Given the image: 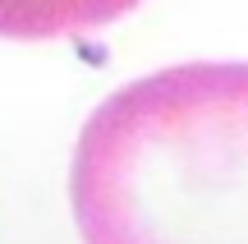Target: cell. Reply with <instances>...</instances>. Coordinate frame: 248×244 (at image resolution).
Returning <instances> with one entry per match:
<instances>
[{"instance_id": "6da1fadb", "label": "cell", "mask_w": 248, "mask_h": 244, "mask_svg": "<svg viewBox=\"0 0 248 244\" xmlns=\"http://www.w3.org/2000/svg\"><path fill=\"white\" fill-rule=\"evenodd\" d=\"M69 198L83 244H248V65L110 92L78 134Z\"/></svg>"}, {"instance_id": "7a4b0ae2", "label": "cell", "mask_w": 248, "mask_h": 244, "mask_svg": "<svg viewBox=\"0 0 248 244\" xmlns=\"http://www.w3.org/2000/svg\"><path fill=\"white\" fill-rule=\"evenodd\" d=\"M138 0H0V37L14 42H51L83 37L124 18Z\"/></svg>"}]
</instances>
